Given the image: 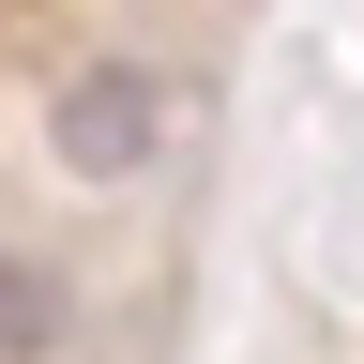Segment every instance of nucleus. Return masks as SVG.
Returning a JSON list of instances; mask_svg holds the SVG:
<instances>
[{
	"mask_svg": "<svg viewBox=\"0 0 364 364\" xmlns=\"http://www.w3.org/2000/svg\"><path fill=\"white\" fill-rule=\"evenodd\" d=\"M31 289H46V273H0V349H31V334H46V304H31Z\"/></svg>",
	"mask_w": 364,
	"mask_h": 364,
	"instance_id": "obj_2",
	"label": "nucleus"
},
{
	"mask_svg": "<svg viewBox=\"0 0 364 364\" xmlns=\"http://www.w3.org/2000/svg\"><path fill=\"white\" fill-rule=\"evenodd\" d=\"M152 136H167V91L152 76H76L61 91V167H91V182H122V167H152Z\"/></svg>",
	"mask_w": 364,
	"mask_h": 364,
	"instance_id": "obj_1",
	"label": "nucleus"
}]
</instances>
